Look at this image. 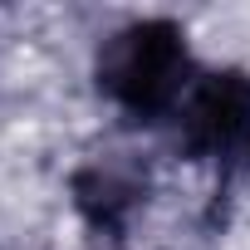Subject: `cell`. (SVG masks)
Here are the masks:
<instances>
[{
	"label": "cell",
	"instance_id": "cell-1",
	"mask_svg": "<svg viewBox=\"0 0 250 250\" xmlns=\"http://www.w3.org/2000/svg\"><path fill=\"white\" fill-rule=\"evenodd\" d=\"M196 74H201V64L191 54V40L167 15H147V20L113 30L93 59L98 93L128 123H143V128L177 118Z\"/></svg>",
	"mask_w": 250,
	"mask_h": 250
},
{
	"label": "cell",
	"instance_id": "cell-2",
	"mask_svg": "<svg viewBox=\"0 0 250 250\" xmlns=\"http://www.w3.org/2000/svg\"><path fill=\"white\" fill-rule=\"evenodd\" d=\"M177 147L206 167H235L250 157V74L201 69L172 118Z\"/></svg>",
	"mask_w": 250,
	"mask_h": 250
}]
</instances>
